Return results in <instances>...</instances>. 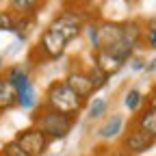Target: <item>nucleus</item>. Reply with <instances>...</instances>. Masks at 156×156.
Returning a JSON list of instances; mask_svg holds the SVG:
<instances>
[{
  "label": "nucleus",
  "mask_w": 156,
  "mask_h": 156,
  "mask_svg": "<svg viewBox=\"0 0 156 156\" xmlns=\"http://www.w3.org/2000/svg\"><path fill=\"white\" fill-rule=\"evenodd\" d=\"M13 28H15V15L9 9H0V30L13 33Z\"/></svg>",
  "instance_id": "nucleus-21"
},
{
  "label": "nucleus",
  "mask_w": 156,
  "mask_h": 156,
  "mask_svg": "<svg viewBox=\"0 0 156 156\" xmlns=\"http://www.w3.org/2000/svg\"><path fill=\"white\" fill-rule=\"evenodd\" d=\"M0 156H28L22 147L17 145V141L13 139V141H7L5 145H2V150H0Z\"/></svg>",
  "instance_id": "nucleus-22"
},
{
  "label": "nucleus",
  "mask_w": 156,
  "mask_h": 156,
  "mask_svg": "<svg viewBox=\"0 0 156 156\" xmlns=\"http://www.w3.org/2000/svg\"><path fill=\"white\" fill-rule=\"evenodd\" d=\"M17 106V95H15V89L0 76V113H5L9 108Z\"/></svg>",
  "instance_id": "nucleus-14"
},
{
  "label": "nucleus",
  "mask_w": 156,
  "mask_h": 156,
  "mask_svg": "<svg viewBox=\"0 0 156 156\" xmlns=\"http://www.w3.org/2000/svg\"><path fill=\"white\" fill-rule=\"evenodd\" d=\"M143 102H145V98H143V93L139 89H128L126 95H124V106L128 111H132V113H139Z\"/></svg>",
  "instance_id": "nucleus-16"
},
{
  "label": "nucleus",
  "mask_w": 156,
  "mask_h": 156,
  "mask_svg": "<svg viewBox=\"0 0 156 156\" xmlns=\"http://www.w3.org/2000/svg\"><path fill=\"white\" fill-rule=\"evenodd\" d=\"M145 72H147V74H156V56H154L152 61L145 65Z\"/></svg>",
  "instance_id": "nucleus-24"
},
{
  "label": "nucleus",
  "mask_w": 156,
  "mask_h": 156,
  "mask_svg": "<svg viewBox=\"0 0 156 156\" xmlns=\"http://www.w3.org/2000/svg\"><path fill=\"white\" fill-rule=\"evenodd\" d=\"M35 20H37V17H15V28H13V33L17 35L20 41H26V39H28V35H30V30H33V26H35Z\"/></svg>",
  "instance_id": "nucleus-17"
},
{
  "label": "nucleus",
  "mask_w": 156,
  "mask_h": 156,
  "mask_svg": "<svg viewBox=\"0 0 156 156\" xmlns=\"http://www.w3.org/2000/svg\"><path fill=\"white\" fill-rule=\"evenodd\" d=\"M63 80L72 87V91H76L78 95H80L85 102L95 93V89H93V85H91V78H89L87 69H83V67H72V69L65 74Z\"/></svg>",
  "instance_id": "nucleus-8"
},
{
  "label": "nucleus",
  "mask_w": 156,
  "mask_h": 156,
  "mask_svg": "<svg viewBox=\"0 0 156 156\" xmlns=\"http://www.w3.org/2000/svg\"><path fill=\"white\" fill-rule=\"evenodd\" d=\"M106 111H108V100L106 98H93V100L89 102L87 115H89V119H100Z\"/></svg>",
  "instance_id": "nucleus-18"
},
{
  "label": "nucleus",
  "mask_w": 156,
  "mask_h": 156,
  "mask_svg": "<svg viewBox=\"0 0 156 156\" xmlns=\"http://www.w3.org/2000/svg\"><path fill=\"white\" fill-rule=\"evenodd\" d=\"M147 104H154V106H156V83H154V87H152V91H150V98H147Z\"/></svg>",
  "instance_id": "nucleus-25"
},
{
  "label": "nucleus",
  "mask_w": 156,
  "mask_h": 156,
  "mask_svg": "<svg viewBox=\"0 0 156 156\" xmlns=\"http://www.w3.org/2000/svg\"><path fill=\"white\" fill-rule=\"evenodd\" d=\"M44 104L63 113V115H69V117H78L80 111L85 108V100L76 91H72V87L58 78V80H52L46 89V98H44Z\"/></svg>",
  "instance_id": "nucleus-2"
},
{
  "label": "nucleus",
  "mask_w": 156,
  "mask_h": 156,
  "mask_svg": "<svg viewBox=\"0 0 156 156\" xmlns=\"http://www.w3.org/2000/svg\"><path fill=\"white\" fill-rule=\"evenodd\" d=\"M0 115H2V113H0Z\"/></svg>",
  "instance_id": "nucleus-28"
},
{
  "label": "nucleus",
  "mask_w": 156,
  "mask_h": 156,
  "mask_svg": "<svg viewBox=\"0 0 156 156\" xmlns=\"http://www.w3.org/2000/svg\"><path fill=\"white\" fill-rule=\"evenodd\" d=\"M15 141L28 156H44L48 152V145H50V139L44 132H39L35 126H28L24 130H20L15 134Z\"/></svg>",
  "instance_id": "nucleus-5"
},
{
  "label": "nucleus",
  "mask_w": 156,
  "mask_h": 156,
  "mask_svg": "<svg viewBox=\"0 0 156 156\" xmlns=\"http://www.w3.org/2000/svg\"><path fill=\"white\" fill-rule=\"evenodd\" d=\"M76 124V117H69V115H63L46 104H41L35 113H33V126L44 132L50 141H58V139H65V136L72 132Z\"/></svg>",
  "instance_id": "nucleus-1"
},
{
  "label": "nucleus",
  "mask_w": 156,
  "mask_h": 156,
  "mask_svg": "<svg viewBox=\"0 0 156 156\" xmlns=\"http://www.w3.org/2000/svg\"><path fill=\"white\" fill-rule=\"evenodd\" d=\"M0 69H2V56H0Z\"/></svg>",
  "instance_id": "nucleus-26"
},
{
  "label": "nucleus",
  "mask_w": 156,
  "mask_h": 156,
  "mask_svg": "<svg viewBox=\"0 0 156 156\" xmlns=\"http://www.w3.org/2000/svg\"><path fill=\"white\" fill-rule=\"evenodd\" d=\"M17 106L24 108V111H33L37 106V89H35V85H30L28 89L17 93Z\"/></svg>",
  "instance_id": "nucleus-15"
},
{
  "label": "nucleus",
  "mask_w": 156,
  "mask_h": 156,
  "mask_svg": "<svg viewBox=\"0 0 156 156\" xmlns=\"http://www.w3.org/2000/svg\"><path fill=\"white\" fill-rule=\"evenodd\" d=\"M85 15L83 13H78L76 9H61L52 20H50V24L48 28L56 30L58 35H61L65 41H74V39H78L83 35V28H85Z\"/></svg>",
  "instance_id": "nucleus-3"
},
{
  "label": "nucleus",
  "mask_w": 156,
  "mask_h": 156,
  "mask_svg": "<svg viewBox=\"0 0 156 156\" xmlns=\"http://www.w3.org/2000/svg\"><path fill=\"white\" fill-rule=\"evenodd\" d=\"M154 143H156V141L152 139L150 134H145L143 130H139L136 126H130V128L124 132V136H122V145H119V147H122L128 156H136V154L147 152Z\"/></svg>",
  "instance_id": "nucleus-6"
},
{
  "label": "nucleus",
  "mask_w": 156,
  "mask_h": 156,
  "mask_svg": "<svg viewBox=\"0 0 156 156\" xmlns=\"http://www.w3.org/2000/svg\"><path fill=\"white\" fill-rule=\"evenodd\" d=\"M139 130H143L145 134H150L152 139L156 141V106L154 104H145L134 117V124Z\"/></svg>",
  "instance_id": "nucleus-12"
},
{
  "label": "nucleus",
  "mask_w": 156,
  "mask_h": 156,
  "mask_svg": "<svg viewBox=\"0 0 156 156\" xmlns=\"http://www.w3.org/2000/svg\"><path fill=\"white\" fill-rule=\"evenodd\" d=\"M130 2H136V0H130Z\"/></svg>",
  "instance_id": "nucleus-27"
},
{
  "label": "nucleus",
  "mask_w": 156,
  "mask_h": 156,
  "mask_svg": "<svg viewBox=\"0 0 156 156\" xmlns=\"http://www.w3.org/2000/svg\"><path fill=\"white\" fill-rule=\"evenodd\" d=\"M124 126H126L124 115H108L100 124V128H98V136H100V139H106V141L115 139V136H119L124 132Z\"/></svg>",
  "instance_id": "nucleus-13"
},
{
  "label": "nucleus",
  "mask_w": 156,
  "mask_h": 156,
  "mask_svg": "<svg viewBox=\"0 0 156 156\" xmlns=\"http://www.w3.org/2000/svg\"><path fill=\"white\" fill-rule=\"evenodd\" d=\"M2 78L15 89V95L20 93V91H24V89H28L30 85H33V78H30V72L24 67V65H11V67H7L5 72H2Z\"/></svg>",
  "instance_id": "nucleus-10"
},
{
  "label": "nucleus",
  "mask_w": 156,
  "mask_h": 156,
  "mask_svg": "<svg viewBox=\"0 0 156 156\" xmlns=\"http://www.w3.org/2000/svg\"><path fill=\"white\" fill-rule=\"evenodd\" d=\"M7 5L15 17H37V13L46 7V0H7Z\"/></svg>",
  "instance_id": "nucleus-11"
},
{
  "label": "nucleus",
  "mask_w": 156,
  "mask_h": 156,
  "mask_svg": "<svg viewBox=\"0 0 156 156\" xmlns=\"http://www.w3.org/2000/svg\"><path fill=\"white\" fill-rule=\"evenodd\" d=\"M93 65L98 67V69H102L108 78L113 76V74H117L124 65H126V61L124 58H119L115 52H111V50H95L93 52Z\"/></svg>",
  "instance_id": "nucleus-9"
},
{
  "label": "nucleus",
  "mask_w": 156,
  "mask_h": 156,
  "mask_svg": "<svg viewBox=\"0 0 156 156\" xmlns=\"http://www.w3.org/2000/svg\"><path fill=\"white\" fill-rule=\"evenodd\" d=\"M124 37V22L117 20H98V48H113L115 44H119ZM93 50V52H95Z\"/></svg>",
  "instance_id": "nucleus-7"
},
{
  "label": "nucleus",
  "mask_w": 156,
  "mask_h": 156,
  "mask_svg": "<svg viewBox=\"0 0 156 156\" xmlns=\"http://www.w3.org/2000/svg\"><path fill=\"white\" fill-rule=\"evenodd\" d=\"M67 46H69V44H67L56 30L46 28L41 35H39V41H37V46L30 50L28 58L41 56V63H44V61H56V58H61V56L65 54Z\"/></svg>",
  "instance_id": "nucleus-4"
},
{
  "label": "nucleus",
  "mask_w": 156,
  "mask_h": 156,
  "mask_svg": "<svg viewBox=\"0 0 156 156\" xmlns=\"http://www.w3.org/2000/svg\"><path fill=\"white\" fill-rule=\"evenodd\" d=\"M87 74H89V78H91V85H93V89H95V91H100L102 87H106L108 76H106L102 69H98L93 63H91V67H87Z\"/></svg>",
  "instance_id": "nucleus-19"
},
{
  "label": "nucleus",
  "mask_w": 156,
  "mask_h": 156,
  "mask_svg": "<svg viewBox=\"0 0 156 156\" xmlns=\"http://www.w3.org/2000/svg\"><path fill=\"white\" fill-rule=\"evenodd\" d=\"M143 44L150 50H156V24H152L150 20L143 24Z\"/></svg>",
  "instance_id": "nucleus-20"
},
{
  "label": "nucleus",
  "mask_w": 156,
  "mask_h": 156,
  "mask_svg": "<svg viewBox=\"0 0 156 156\" xmlns=\"http://www.w3.org/2000/svg\"><path fill=\"white\" fill-rule=\"evenodd\" d=\"M145 65H147V63L143 61L141 56H132V58H130V67H132L134 72H145Z\"/></svg>",
  "instance_id": "nucleus-23"
}]
</instances>
